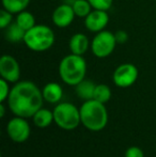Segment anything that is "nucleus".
<instances>
[{
    "instance_id": "9",
    "label": "nucleus",
    "mask_w": 156,
    "mask_h": 157,
    "mask_svg": "<svg viewBox=\"0 0 156 157\" xmlns=\"http://www.w3.org/2000/svg\"><path fill=\"white\" fill-rule=\"evenodd\" d=\"M0 76L10 83H16L21 78V66L14 57L3 55L0 58Z\"/></svg>"
},
{
    "instance_id": "19",
    "label": "nucleus",
    "mask_w": 156,
    "mask_h": 157,
    "mask_svg": "<svg viewBox=\"0 0 156 157\" xmlns=\"http://www.w3.org/2000/svg\"><path fill=\"white\" fill-rule=\"evenodd\" d=\"M72 6H73V10L75 12L76 16L81 17V18H86L90 14V12L93 10L91 3L88 0H76L72 4Z\"/></svg>"
},
{
    "instance_id": "2",
    "label": "nucleus",
    "mask_w": 156,
    "mask_h": 157,
    "mask_svg": "<svg viewBox=\"0 0 156 157\" xmlns=\"http://www.w3.org/2000/svg\"><path fill=\"white\" fill-rule=\"evenodd\" d=\"M81 124L91 132H100L108 123V111L105 104L95 99L85 101L79 108Z\"/></svg>"
},
{
    "instance_id": "16",
    "label": "nucleus",
    "mask_w": 156,
    "mask_h": 157,
    "mask_svg": "<svg viewBox=\"0 0 156 157\" xmlns=\"http://www.w3.org/2000/svg\"><path fill=\"white\" fill-rule=\"evenodd\" d=\"M26 31L15 21L9 25L8 27L4 29V36L6 40L11 43H18V42H24V37H25Z\"/></svg>"
},
{
    "instance_id": "27",
    "label": "nucleus",
    "mask_w": 156,
    "mask_h": 157,
    "mask_svg": "<svg viewBox=\"0 0 156 157\" xmlns=\"http://www.w3.org/2000/svg\"><path fill=\"white\" fill-rule=\"evenodd\" d=\"M75 1H76V0H64V3L71 4V6H72V4H73V3H74V2H75Z\"/></svg>"
},
{
    "instance_id": "25",
    "label": "nucleus",
    "mask_w": 156,
    "mask_h": 157,
    "mask_svg": "<svg viewBox=\"0 0 156 157\" xmlns=\"http://www.w3.org/2000/svg\"><path fill=\"white\" fill-rule=\"evenodd\" d=\"M116 40H117L118 44H125L128 41V33L124 30H119L115 33Z\"/></svg>"
},
{
    "instance_id": "10",
    "label": "nucleus",
    "mask_w": 156,
    "mask_h": 157,
    "mask_svg": "<svg viewBox=\"0 0 156 157\" xmlns=\"http://www.w3.org/2000/svg\"><path fill=\"white\" fill-rule=\"evenodd\" d=\"M109 23V15L107 11L103 10H93L85 18V26L91 32H101L105 30Z\"/></svg>"
},
{
    "instance_id": "3",
    "label": "nucleus",
    "mask_w": 156,
    "mask_h": 157,
    "mask_svg": "<svg viewBox=\"0 0 156 157\" xmlns=\"http://www.w3.org/2000/svg\"><path fill=\"white\" fill-rule=\"evenodd\" d=\"M87 62L83 56L70 54L65 56L59 64V75L61 80L72 87L77 86L86 78Z\"/></svg>"
},
{
    "instance_id": "13",
    "label": "nucleus",
    "mask_w": 156,
    "mask_h": 157,
    "mask_svg": "<svg viewBox=\"0 0 156 157\" xmlns=\"http://www.w3.org/2000/svg\"><path fill=\"white\" fill-rule=\"evenodd\" d=\"M42 93L45 101L49 104H58L63 96V89L58 82H48L44 86Z\"/></svg>"
},
{
    "instance_id": "4",
    "label": "nucleus",
    "mask_w": 156,
    "mask_h": 157,
    "mask_svg": "<svg viewBox=\"0 0 156 157\" xmlns=\"http://www.w3.org/2000/svg\"><path fill=\"white\" fill-rule=\"evenodd\" d=\"M54 30L47 25H36L26 31L24 43L30 50L36 52H43L51 48L55 44Z\"/></svg>"
},
{
    "instance_id": "18",
    "label": "nucleus",
    "mask_w": 156,
    "mask_h": 157,
    "mask_svg": "<svg viewBox=\"0 0 156 157\" xmlns=\"http://www.w3.org/2000/svg\"><path fill=\"white\" fill-rule=\"evenodd\" d=\"M16 21L25 31H28V30H30L32 27H34V26L36 25L34 15L26 10L17 14L16 21Z\"/></svg>"
},
{
    "instance_id": "15",
    "label": "nucleus",
    "mask_w": 156,
    "mask_h": 157,
    "mask_svg": "<svg viewBox=\"0 0 156 157\" xmlns=\"http://www.w3.org/2000/svg\"><path fill=\"white\" fill-rule=\"evenodd\" d=\"M33 123L39 128H46L54 122V112L49 109L42 107L32 117Z\"/></svg>"
},
{
    "instance_id": "8",
    "label": "nucleus",
    "mask_w": 156,
    "mask_h": 157,
    "mask_svg": "<svg viewBox=\"0 0 156 157\" xmlns=\"http://www.w3.org/2000/svg\"><path fill=\"white\" fill-rule=\"evenodd\" d=\"M138 68L133 63H123L115 70L112 80L119 88H128L138 79Z\"/></svg>"
},
{
    "instance_id": "24",
    "label": "nucleus",
    "mask_w": 156,
    "mask_h": 157,
    "mask_svg": "<svg viewBox=\"0 0 156 157\" xmlns=\"http://www.w3.org/2000/svg\"><path fill=\"white\" fill-rule=\"evenodd\" d=\"M124 157H144V153L140 147H131L125 151Z\"/></svg>"
},
{
    "instance_id": "12",
    "label": "nucleus",
    "mask_w": 156,
    "mask_h": 157,
    "mask_svg": "<svg viewBox=\"0 0 156 157\" xmlns=\"http://www.w3.org/2000/svg\"><path fill=\"white\" fill-rule=\"evenodd\" d=\"M91 46V42H89V39L85 33H75L72 35L69 42V47L72 54L78 55V56H83L88 49Z\"/></svg>"
},
{
    "instance_id": "11",
    "label": "nucleus",
    "mask_w": 156,
    "mask_h": 157,
    "mask_svg": "<svg viewBox=\"0 0 156 157\" xmlns=\"http://www.w3.org/2000/svg\"><path fill=\"white\" fill-rule=\"evenodd\" d=\"M76 14L71 4L62 3L52 12V23L58 28H67L73 23Z\"/></svg>"
},
{
    "instance_id": "1",
    "label": "nucleus",
    "mask_w": 156,
    "mask_h": 157,
    "mask_svg": "<svg viewBox=\"0 0 156 157\" xmlns=\"http://www.w3.org/2000/svg\"><path fill=\"white\" fill-rule=\"evenodd\" d=\"M8 106L12 113L23 118H32L43 107L44 97L42 90L29 80L17 81L11 88L8 97Z\"/></svg>"
},
{
    "instance_id": "23",
    "label": "nucleus",
    "mask_w": 156,
    "mask_h": 157,
    "mask_svg": "<svg viewBox=\"0 0 156 157\" xmlns=\"http://www.w3.org/2000/svg\"><path fill=\"white\" fill-rule=\"evenodd\" d=\"M9 81L6 79L1 78L0 79V103H4L8 99L9 94H10L11 88L9 86Z\"/></svg>"
},
{
    "instance_id": "7",
    "label": "nucleus",
    "mask_w": 156,
    "mask_h": 157,
    "mask_svg": "<svg viewBox=\"0 0 156 157\" xmlns=\"http://www.w3.org/2000/svg\"><path fill=\"white\" fill-rule=\"evenodd\" d=\"M6 134L14 142H26L31 134V128L27 119L17 116L12 118L6 124Z\"/></svg>"
},
{
    "instance_id": "20",
    "label": "nucleus",
    "mask_w": 156,
    "mask_h": 157,
    "mask_svg": "<svg viewBox=\"0 0 156 157\" xmlns=\"http://www.w3.org/2000/svg\"><path fill=\"white\" fill-rule=\"evenodd\" d=\"M110 98H111V90L108 86L105 85V83L96 85L93 99L101 101L103 104H106L107 101H109Z\"/></svg>"
},
{
    "instance_id": "21",
    "label": "nucleus",
    "mask_w": 156,
    "mask_h": 157,
    "mask_svg": "<svg viewBox=\"0 0 156 157\" xmlns=\"http://www.w3.org/2000/svg\"><path fill=\"white\" fill-rule=\"evenodd\" d=\"M13 23V14L6 9H2L0 11V28L1 29H6L9 25Z\"/></svg>"
},
{
    "instance_id": "6",
    "label": "nucleus",
    "mask_w": 156,
    "mask_h": 157,
    "mask_svg": "<svg viewBox=\"0 0 156 157\" xmlns=\"http://www.w3.org/2000/svg\"><path fill=\"white\" fill-rule=\"evenodd\" d=\"M117 44L115 33L108 30H103L94 35L91 41L90 49L96 58L103 59L107 58L112 54Z\"/></svg>"
},
{
    "instance_id": "22",
    "label": "nucleus",
    "mask_w": 156,
    "mask_h": 157,
    "mask_svg": "<svg viewBox=\"0 0 156 157\" xmlns=\"http://www.w3.org/2000/svg\"><path fill=\"white\" fill-rule=\"evenodd\" d=\"M91 3L92 8L95 10L108 11L112 6L113 0H88Z\"/></svg>"
},
{
    "instance_id": "17",
    "label": "nucleus",
    "mask_w": 156,
    "mask_h": 157,
    "mask_svg": "<svg viewBox=\"0 0 156 157\" xmlns=\"http://www.w3.org/2000/svg\"><path fill=\"white\" fill-rule=\"evenodd\" d=\"M1 2L3 9L6 11L12 14H18L28 8L30 0H1Z\"/></svg>"
},
{
    "instance_id": "26",
    "label": "nucleus",
    "mask_w": 156,
    "mask_h": 157,
    "mask_svg": "<svg viewBox=\"0 0 156 157\" xmlns=\"http://www.w3.org/2000/svg\"><path fill=\"white\" fill-rule=\"evenodd\" d=\"M4 113H6V106H4V103H0V117L3 118Z\"/></svg>"
},
{
    "instance_id": "5",
    "label": "nucleus",
    "mask_w": 156,
    "mask_h": 157,
    "mask_svg": "<svg viewBox=\"0 0 156 157\" xmlns=\"http://www.w3.org/2000/svg\"><path fill=\"white\" fill-rule=\"evenodd\" d=\"M54 122L64 130H73L81 124L80 111L74 104L63 101L58 103L52 110Z\"/></svg>"
},
{
    "instance_id": "14",
    "label": "nucleus",
    "mask_w": 156,
    "mask_h": 157,
    "mask_svg": "<svg viewBox=\"0 0 156 157\" xmlns=\"http://www.w3.org/2000/svg\"><path fill=\"white\" fill-rule=\"evenodd\" d=\"M95 87L96 85L93 81L85 78L77 86H75V92L79 98L83 101H89V99H93Z\"/></svg>"
}]
</instances>
